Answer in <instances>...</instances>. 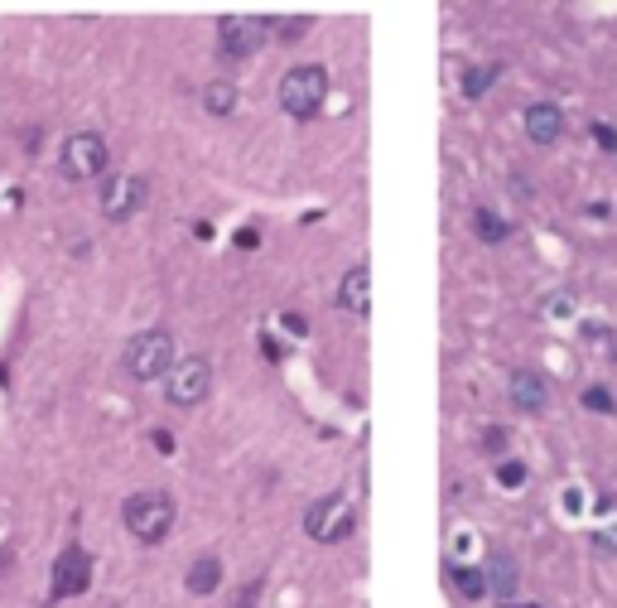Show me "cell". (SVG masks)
<instances>
[{"label":"cell","mask_w":617,"mask_h":608,"mask_svg":"<svg viewBox=\"0 0 617 608\" xmlns=\"http://www.w3.org/2000/svg\"><path fill=\"white\" fill-rule=\"evenodd\" d=\"M203 107H208V116H232L237 111V87L227 83V78L208 83L203 87Z\"/></svg>","instance_id":"9a60e30c"},{"label":"cell","mask_w":617,"mask_h":608,"mask_svg":"<svg viewBox=\"0 0 617 608\" xmlns=\"http://www.w3.org/2000/svg\"><path fill=\"white\" fill-rule=\"evenodd\" d=\"M593 140H598V145H603L608 155H617V131H613V126H603V121H593Z\"/></svg>","instance_id":"7402d4cb"},{"label":"cell","mask_w":617,"mask_h":608,"mask_svg":"<svg viewBox=\"0 0 617 608\" xmlns=\"http://www.w3.org/2000/svg\"><path fill=\"white\" fill-rule=\"evenodd\" d=\"M492 83H497V68H468V73H463V97H473V102H478Z\"/></svg>","instance_id":"d6986e66"},{"label":"cell","mask_w":617,"mask_h":608,"mask_svg":"<svg viewBox=\"0 0 617 608\" xmlns=\"http://www.w3.org/2000/svg\"><path fill=\"white\" fill-rule=\"evenodd\" d=\"M266 34H270V15H222L217 20V49H222V58L242 63V58H251L266 44Z\"/></svg>","instance_id":"52a82bcc"},{"label":"cell","mask_w":617,"mask_h":608,"mask_svg":"<svg viewBox=\"0 0 617 608\" xmlns=\"http://www.w3.org/2000/svg\"><path fill=\"white\" fill-rule=\"evenodd\" d=\"M309 29H314V15H270V34L280 44H299Z\"/></svg>","instance_id":"e0dca14e"},{"label":"cell","mask_w":617,"mask_h":608,"mask_svg":"<svg viewBox=\"0 0 617 608\" xmlns=\"http://www.w3.org/2000/svg\"><path fill=\"white\" fill-rule=\"evenodd\" d=\"M449 584H454L458 594H463V599H483L487 594V575L483 570H473V565H449Z\"/></svg>","instance_id":"2e32d148"},{"label":"cell","mask_w":617,"mask_h":608,"mask_svg":"<svg viewBox=\"0 0 617 608\" xmlns=\"http://www.w3.org/2000/svg\"><path fill=\"white\" fill-rule=\"evenodd\" d=\"M483 444H487V454H497V449L507 444V435H502V430H487V435H483Z\"/></svg>","instance_id":"d4e9b609"},{"label":"cell","mask_w":617,"mask_h":608,"mask_svg":"<svg viewBox=\"0 0 617 608\" xmlns=\"http://www.w3.org/2000/svg\"><path fill=\"white\" fill-rule=\"evenodd\" d=\"M208 391H213V362L198 358V353L179 358V362H174V372L164 377V401H169V406H179V411L203 406V401H208Z\"/></svg>","instance_id":"5b68a950"},{"label":"cell","mask_w":617,"mask_h":608,"mask_svg":"<svg viewBox=\"0 0 617 608\" xmlns=\"http://www.w3.org/2000/svg\"><path fill=\"white\" fill-rule=\"evenodd\" d=\"M507 396H511V406H516L521 415H540L545 406H550V387H545V377H540L536 367H516V372H511Z\"/></svg>","instance_id":"30bf717a"},{"label":"cell","mask_w":617,"mask_h":608,"mask_svg":"<svg viewBox=\"0 0 617 608\" xmlns=\"http://www.w3.org/2000/svg\"><path fill=\"white\" fill-rule=\"evenodd\" d=\"M487 575V594H497L502 604H511V594H516V584H521V575H516V560H511L507 551H492L483 565Z\"/></svg>","instance_id":"7c38bea8"},{"label":"cell","mask_w":617,"mask_h":608,"mask_svg":"<svg viewBox=\"0 0 617 608\" xmlns=\"http://www.w3.org/2000/svg\"><path fill=\"white\" fill-rule=\"evenodd\" d=\"M174 498L169 493H160V488H145V493H131L126 498V507H121V522H126V531H131L140 546H160L164 536L174 531Z\"/></svg>","instance_id":"6da1fadb"},{"label":"cell","mask_w":617,"mask_h":608,"mask_svg":"<svg viewBox=\"0 0 617 608\" xmlns=\"http://www.w3.org/2000/svg\"><path fill=\"white\" fill-rule=\"evenodd\" d=\"M338 304L348 309V314H367V304H372V276H367V266H352L343 285H338Z\"/></svg>","instance_id":"4fadbf2b"},{"label":"cell","mask_w":617,"mask_h":608,"mask_svg":"<svg viewBox=\"0 0 617 608\" xmlns=\"http://www.w3.org/2000/svg\"><path fill=\"white\" fill-rule=\"evenodd\" d=\"M92 584V555L82 546H63L54 560V599H78Z\"/></svg>","instance_id":"9c48e42d"},{"label":"cell","mask_w":617,"mask_h":608,"mask_svg":"<svg viewBox=\"0 0 617 608\" xmlns=\"http://www.w3.org/2000/svg\"><path fill=\"white\" fill-rule=\"evenodd\" d=\"M256 599H261V584H242V589L232 594V604L227 608H256Z\"/></svg>","instance_id":"44dd1931"},{"label":"cell","mask_w":617,"mask_h":608,"mask_svg":"<svg viewBox=\"0 0 617 608\" xmlns=\"http://www.w3.org/2000/svg\"><path fill=\"white\" fill-rule=\"evenodd\" d=\"M107 165H111V150H107V140L97 136V131H78V136L63 140V150H58V174H63L68 184L102 179Z\"/></svg>","instance_id":"277c9868"},{"label":"cell","mask_w":617,"mask_h":608,"mask_svg":"<svg viewBox=\"0 0 617 608\" xmlns=\"http://www.w3.org/2000/svg\"><path fill=\"white\" fill-rule=\"evenodd\" d=\"M304 531H309L319 546H338V541H348L352 531H357V512H352V502L343 498V493H328V498L309 502Z\"/></svg>","instance_id":"8992f818"},{"label":"cell","mask_w":617,"mask_h":608,"mask_svg":"<svg viewBox=\"0 0 617 608\" xmlns=\"http://www.w3.org/2000/svg\"><path fill=\"white\" fill-rule=\"evenodd\" d=\"M323 102H328V73L319 63H299V68H290L280 78V107H285V116L314 121L323 111Z\"/></svg>","instance_id":"3957f363"},{"label":"cell","mask_w":617,"mask_h":608,"mask_svg":"<svg viewBox=\"0 0 617 608\" xmlns=\"http://www.w3.org/2000/svg\"><path fill=\"white\" fill-rule=\"evenodd\" d=\"M126 372H131L135 382H164L169 372H174V362H179V353H174V333L164 329H145L135 333L131 343H126Z\"/></svg>","instance_id":"7a4b0ae2"},{"label":"cell","mask_w":617,"mask_h":608,"mask_svg":"<svg viewBox=\"0 0 617 608\" xmlns=\"http://www.w3.org/2000/svg\"><path fill=\"white\" fill-rule=\"evenodd\" d=\"M593 546H598V551H617V526L603 531V536H593Z\"/></svg>","instance_id":"cb8c5ba5"},{"label":"cell","mask_w":617,"mask_h":608,"mask_svg":"<svg viewBox=\"0 0 617 608\" xmlns=\"http://www.w3.org/2000/svg\"><path fill=\"white\" fill-rule=\"evenodd\" d=\"M497 478H502L507 488H521V483H526V464H502V469H497Z\"/></svg>","instance_id":"603a6c76"},{"label":"cell","mask_w":617,"mask_h":608,"mask_svg":"<svg viewBox=\"0 0 617 608\" xmlns=\"http://www.w3.org/2000/svg\"><path fill=\"white\" fill-rule=\"evenodd\" d=\"M521 121H526V136L536 140V145H555V140H564V111L555 107V102H531Z\"/></svg>","instance_id":"8fae6325"},{"label":"cell","mask_w":617,"mask_h":608,"mask_svg":"<svg viewBox=\"0 0 617 608\" xmlns=\"http://www.w3.org/2000/svg\"><path fill=\"white\" fill-rule=\"evenodd\" d=\"M473 232H478V242H487V247H497V242H507L511 237V227L497 213H487V208H478L473 213Z\"/></svg>","instance_id":"ac0fdd59"},{"label":"cell","mask_w":617,"mask_h":608,"mask_svg":"<svg viewBox=\"0 0 617 608\" xmlns=\"http://www.w3.org/2000/svg\"><path fill=\"white\" fill-rule=\"evenodd\" d=\"M584 406H589V411H598V415H613L617 401H613V391H608V387H589V391H584Z\"/></svg>","instance_id":"ffe728a7"},{"label":"cell","mask_w":617,"mask_h":608,"mask_svg":"<svg viewBox=\"0 0 617 608\" xmlns=\"http://www.w3.org/2000/svg\"><path fill=\"white\" fill-rule=\"evenodd\" d=\"M145 198H150V184H145L140 174H107L97 203H102V218L126 222V218H135V213L145 208Z\"/></svg>","instance_id":"ba28073f"},{"label":"cell","mask_w":617,"mask_h":608,"mask_svg":"<svg viewBox=\"0 0 617 608\" xmlns=\"http://www.w3.org/2000/svg\"><path fill=\"white\" fill-rule=\"evenodd\" d=\"M184 584H188V594H213L217 584H222V560H217V555H198V560L188 565Z\"/></svg>","instance_id":"5bb4252c"}]
</instances>
